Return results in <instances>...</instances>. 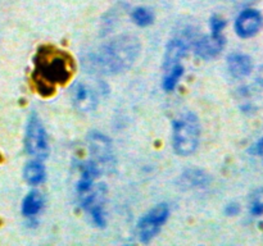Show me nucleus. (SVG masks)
<instances>
[{"label":"nucleus","mask_w":263,"mask_h":246,"mask_svg":"<svg viewBox=\"0 0 263 246\" xmlns=\"http://www.w3.org/2000/svg\"><path fill=\"white\" fill-rule=\"evenodd\" d=\"M89 142V150L91 153L92 160L99 171H109L110 167L115 164L113 158V150L110 140L99 132H91L87 137Z\"/></svg>","instance_id":"6"},{"label":"nucleus","mask_w":263,"mask_h":246,"mask_svg":"<svg viewBox=\"0 0 263 246\" xmlns=\"http://www.w3.org/2000/svg\"><path fill=\"white\" fill-rule=\"evenodd\" d=\"M187 48H189V44H187L186 38H172L168 43V45H167L166 54H164L163 68L167 71V69L172 68L174 66L179 64L181 58H184L185 54H186Z\"/></svg>","instance_id":"10"},{"label":"nucleus","mask_w":263,"mask_h":246,"mask_svg":"<svg viewBox=\"0 0 263 246\" xmlns=\"http://www.w3.org/2000/svg\"><path fill=\"white\" fill-rule=\"evenodd\" d=\"M263 25V17L256 9H246L235 20V31L243 38L253 37L259 32Z\"/></svg>","instance_id":"7"},{"label":"nucleus","mask_w":263,"mask_h":246,"mask_svg":"<svg viewBox=\"0 0 263 246\" xmlns=\"http://www.w3.org/2000/svg\"><path fill=\"white\" fill-rule=\"evenodd\" d=\"M23 177H25L26 181L31 184H39L44 181L45 178V169H44L43 164L40 163V160H35L28 163L25 167V171H23Z\"/></svg>","instance_id":"14"},{"label":"nucleus","mask_w":263,"mask_h":246,"mask_svg":"<svg viewBox=\"0 0 263 246\" xmlns=\"http://www.w3.org/2000/svg\"><path fill=\"white\" fill-rule=\"evenodd\" d=\"M223 46H225V37L222 35L211 33L195 41L194 50L199 58L208 60V59L216 58L222 51Z\"/></svg>","instance_id":"9"},{"label":"nucleus","mask_w":263,"mask_h":246,"mask_svg":"<svg viewBox=\"0 0 263 246\" xmlns=\"http://www.w3.org/2000/svg\"><path fill=\"white\" fill-rule=\"evenodd\" d=\"M182 189H194V187H203L208 184L210 178L207 174L200 169H189L181 176Z\"/></svg>","instance_id":"12"},{"label":"nucleus","mask_w":263,"mask_h":246,"mask_svg":"<svg viewBox=\"0 0 263 246\" xmlns=\"http://www.w3.org/2000/svg\"><path fill=\"white\" fill-rule=\"evenodd\" d=\"M182 73H184V67L180 66V64H176L172 68L167 69V73L164 76L163 79V89L166 91H172L175 90L176 85L179 84L180 78H181Z\"/></svg>","instance_id":"15"},{"label":"nucleus","mask_w":263,"mask_h":246,"mask_svg":"<svg viewBox=\"0 0 263 246\" xmlns=\"http://www.w3.org/2000/svg\"><path fill=\"white\" fill-rule=\"evenodd\" d=\"M26 149L36 160H44L49 154V142L45 128L36 114H31L26 130Z\"/></svg>","instance_id":"4"},{"label":"nucleus","mask_w":263,"mask_h":246,"mask_svg":"<svg viewBox=\"0 0 263 246\" xmlns=\"http://www.w3.org/2000/svg\"><path fill=\"white\" fill-rule=\"evenodd\" d=\"M225 212L228 215H236L239 212H240V207H239L236 202H234V204H229L228 207H226Z\"/></svg>","instance_id":"20"},{"label":"nucleus","mask_w":263,"mask_h":246,"mask_svg":"<svg viewBox=\"0 0 263 246\" xmlns=\"http://www.w3.org/2000/svg\"><path fill=\"white\" fill-rule=\"evenodd\" d=\"M257 79H258V84L263 86V67L261 68V71L258 72V76H257Z\"/></svg>","instance_id":"21"},{"label":"nucleus","mask_w":263,"mask_h":246,"mask_svg":"<svg viewBox=\"0 0 263 246\" xmlns=\"http://www.w3.org/2000/svg\"><path fill=\"white\" fill-rule=\"evenodd\" d=\"M225 19L220 18L218 15H213L211 18V30H212L213 35H222V30L225 28Z\"/></svg>","instance_id":"18"},{"label":"nucleus","mask_w":263,"mask_h":246,"mask_svg":"<svg viewBox=\"0 0 263 246\" xmlns=\"http://www.w3.org/2000/svg\"><path fill=\"white\" fill-rule=\"evenodd\" d=\"M44 205V199L39 191H31L22 202V213L26 217L37 214Z\"/></svg>","instance_id":"13"},{"label":"nucleus","mask_w":263,"mask_h":246,"mask_svg":"<svg viewBox=\"0 0 263 246\" xmlns=\"http://www.w3.org/2000/svg\"><path fill=\"white\" fill-rule=\"evenodd\" d=\"M131 17H133L134 22H135L138 26H141V27H145V26L152 25L154 19V15L153 13H152V10L144 7L135 8V9L133 10Z\"/></svg>","instance_id":"17"},{"label":"nucleus","mask_w":263,"mask_h":246,"mask_svg":"<svg viewBox=\"0 0 263 246\" xmlns=\"http://www.w3.org/2000/svg\"><path fill=\"white\" fill-rule=\"evenodd\" d=\"M139 49V41L134 36H118L100 46L98 51L89 54L84 66L100 74L120 73L133 66Z\"/></svg>","instance_id":"1"},{"label":"nucleus","mask_w":263,"mask_h":246,"mask_svg":"<svg viewBox=\"0 0 263 246\" xmlns=\"http://www.w3.org/2000/svg\"><path fill=\"white\" fill-rule=\"evenodd\" d=\"M71 74L72 61L67 54L51 46L39 49L35 58L33 79L41 94H53L54 85L66 84Z\"/></svg>","instance_id":"2"},{"label":"nucleus","mask_w":263,"mask_h":246,"mask_svg":"<svg viewBox=\"0 0 263 246\" xmlns=\"http://www.w3.org/2000/svg\"><path fill=\"white\" fill-rule=\"evenodd\" d=\"M251 153L253 154V155L259 156V158L263 160V135L258 138V141H257V142H254L253 145H252Z\"/></svg>","instance_id":"19"},{"label":"nucleus","mask_w":263,"mask_h":246,"mask_svg":"<svg viewBox=\"0 0 263 246\" xmlns=\"http://www.w3.org/2000/svg\"><path fill=\"white\" fill-rule=\"evenodd\" d=\"M228 68L231 76L235 78H244L251 74L253 69L251 56L243 53H233L228 58Z\"/></svg>","instance_id":"11"},{"label":"nucleus","mask_w":263,"mask_h":246,"mask_svg":"<svg viewBox=\"0 0 263 246\" xmlns=\"http://www.w3.org/2000/svg\"><path fill=\"white\" fill-rule=\"evenodd\" d=\"M170 209L167 204H158L153 209L149 210L138 223V235L140 241L149 242L157 233L159 232L162 225L167 220Z\"/></svg>","instance_id":"5"},{"label":"nucleus","mask_w":263,"mask_h":246,"mask_svg":"<svg viewBox=\"0 0 263 246\" xmlns=\"http://www.w3.org/2000/svg\"><path fill=\"white\" fill-rule=\"evenodd\" d=\"M71 99L73 105L80 112H91L98 105V95L85 82H76L71 87Z\"/></svg>","instance_id":"8"},{"label":"nucleus","mask_w":263,"mask_h":246,"mask_svg":"<svg viewBox=\"0 0 263 246\" xmlns=\"http://www.w3.org/2000/svg\"><path fill=\"white\" fill-rule=\"evenodd\" d=\"M249 212L253 217L263 215V187L254 190L249 196Z\"/></svg>","instance_id":"16"},{"label":"nucleus","mask_w":263,"mask_h":246,"mask_svg":"<svg viewBox=\"0 0 263 246\" xmlns=\"http://www.w3.org/2000/svg\"><path fill=\"white\" fill-rule=\"evenodd\" d=\"M200 138V125L197 115L184 113L174 123L172 142L179 155H190L197 150Z\"/></svg>","instance_id":"3"}]
</instances>
